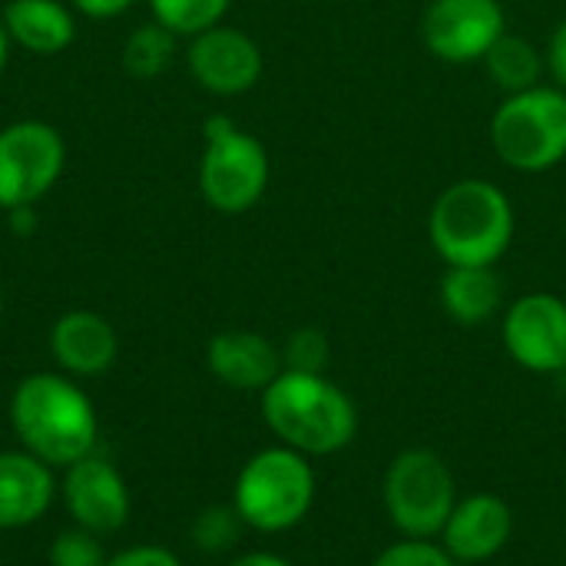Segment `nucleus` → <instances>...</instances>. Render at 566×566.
Instances as JSON below:
<instances>
[{
  "mask_svg": "<svg viewBox=\"0 0 566 566\" xmlns=\"http://www.w3.org/2000/svg\"><path fill=\"white\" fill-rule=\"evenodd\" d=\"M10 428L23 451L50 468H70L96 451L99 418L90 395L56 371L23 378L10 395Z\"/></svg>",
  "mask_w": 566,
  "mask_h": 566,
  "instance_id": "f257e3e1",
  "label": "nucleus"
},
{
  "mask_svg": "<svg viewBox=\"0 0 566 566\" xmlns=\"http://www.w3.org/2000/svg\"><path fill=\"white\" fill-rule=\"evenodd\" d=\"M262 418L285 448L305 458L335 454L358 434L355 401L325 375L282 371L262 391Z\"/></svg>",
  "mask_w": 566,
  "mask_h": 566,
  "instance_id": "f03ea898",
  "label": "nucleus"
},
{
  "mask_svg": "<svg viewBox=\"0 0 566 566\" xmlns=\"http://www.w3.org/2000/svg\"><path fill=\"white\" fill-rule=\"evenodd\" d=\"M428 232L448 265H494L514 242V206L501 186L461 179L434 199Z\"/></svg>",
  "mask_w": 566,
  "mask_h": 566,
  "instance_id": "7ed1b4c3",
  "label": "nucleus"
},
{
  "mask_svg": "<svg viewBox=\"0 0 566 566\" xmlns=\"http://www.w3.org/2000/svg\"><path fill=\"white\" fill-rule=\"evenodd\" d=\"M315 501V471L292 448H265L249 458L235 478L232 507L259 534H282L305 521Z\"/></svg>",
  "mask_w": 566,
  "mask_h": 566,
  "instance_id": "20e7f679",
  "label": "nucleus"
},
{
  "mask_svg": "<svg viewBox=\"0 0 566 566\" xmlns=\"http://www.w3.org/2000/svg\"><path fill=\"white\" fill-rule=\"evenodd\" d=\"M206 149L199 159V192L222 216L249 212L269 189L265 146L239 129L229 116H209L202 126Z\"/></svg>",
  "mask_w": 566,
  "mask_h": 566,
  "instance_id": "39448f33",
  "label": "nucleus"
},
{
  "mask_svg": "<svg viewBox=\"0 0 566 566\" xmlns=\"http://www.w3.org/2000/svg\"><path fill=\"white\" fill-rule=\"evenodd\" d=\"M497 156L521 172H544L566 159V93L534 86L507 96L491 123Z\"/></svg>",
  "mask_w": 566,
  "mask_h": 566,
  "instance_id": "423d86ee",
  "label": "nucleus"
},
{
  "mask_svg": "<svg viewBox=\"0 0 566 566\" xmlns=\"http://www.w3.org/2000/svg\"><path fill=\"white\" fill-rule=\"evenodd\" d=\"M458 504L454 474L434 451H405L385 474V507L391 524L415 541H431L444 531Z\"/></svg>",
  "mask_w": 566,
  "mask_h": 566,
  "instance_id": "0eeeda50",
  "label": "nucleus"
},
{
  "mask_svg": "<svg viewBox=\"0 0 566 566\" xmlns=\"http://www.w3.org/2000/svg\"><path fill=\"white\" fill-rule=\"evenodd\" d=\"M66 146L56 126L17 119L0 129V209L36 206L63 176Z\"/></svg>",
  "mask_w": 566,
  "mask_h": 566,
  "instance_id": "6e6552de",
  "label": "nucleus"
},
{
  "mask_svg": "<svg viewBox=\"0 0 566 566\" xmlns=\"http://www.w3.org/2000/svg\"><path fill=\"white\" fill-rule=\"evenodd\" d=\"M504 33L497 0H434L424 13V46L444 63H478Z\"/></svg>",
  "mask_w": 566,
  "mask_h": 566,
  "instance_id": "1a4fd4ad",
  "label": "nucleus"
},
{
  "mask_svg": "<svg viewBox=\"0 0 566 566\" xmlns=\"http://www.w3.org/2000/svg\"><path fill=\"white\" fill-rule=\"evenodd\" d=\"M504 345L511 358L537 375L566 368V302L551 292L517 298L504 318Z\"/></svg>",
  "mask_w": 566,
  "mask_h": 566,
  "instance_id": "9d476101",
  "label": "nucleus"
},
{
  "mask_svg": "<svg viewBox=\"0 0 566 566\" xmlns=\"http://www.w3.org/2000/svg\"><path fill=\"white\" fill-rule=\"evenodd\" d=\"M60 494L66 514L73 517V527L106 537L129 521V488L123 474L99 454H86L76 464L63 468Z\"/></svg>",
  "mask_w": 566,
  "mask_h": 566,
  "instance_id": "9b49d317",
  "label": "nucleus"
},
{
  "mask_svg": "<svg viewBox=\"0 0 566 566\" xmlns=\"http://www.w3.org/2000/svg\"><path fill=\"white\" fill-rule=\"evenodd\" d=\"M186 63L196 83L216 96H239L252 90L262 76L259 43L249 33L222 23L189 36Z\"/></svg>",
  "mask_w": 566,
  "mask_h": 566,
  "instance_id": "f8f14e48",
  "label": "nucleus"
},
{
  "mask_svg": "<svg viewBox=\"0 0 566 566\" xmlns=\"http://www.w3.org/2000/svg\"><path fill=\"white\" fill-rule=\"evenodd\" d=\"M514 534V511L497 494H471L454 504L441 537L454 564H484L497 557Z\"/></svg>",
  "mask_w": 566,
  "mask_h": 566,
  "instance_id": "ddd939ff",
  "label": "nucleus"
},
{
  "mask_svg": "<svg viewBox=\"0 0 566 566\" xmlns=\"http://www.w3.org/2000/svg\"><path fill=\"white\" fill-rule=\"evenodd\" d=\"M50 352L66 375L96 378L113 368L119 338H116V328L103 315L73 308L60 315L56 325L50 328Z\"/></svg>",
  "mask_w": 566,
  "mask_h": 566,
  "instance_id": "4468645a",
  "label": "nucleus"
},
{
  "mask_svg": "<svg viewBox=\"0 0 566 566\" xmlns=\"http://www.w3.org/2000/svg\"><path fill=\"white\" fill-rule=\"evenodd\" d=\"M56 497L53 468L30 451H0V531H20L46 517Z\"/></svg>",
  "mask_w": 566,
  "mask_h": 566,
  "instance_id": "2eb2a0df",
  "label": "nucleus"
},
{
  "mask_svg": "<svg viewBox=\"0 0 566 566\" xmlns=\"http://www.w3.org/2000/svg\"><path fill=\"white\" fill-rule=\"evenodd\" d=\"M206 365L235 391H265L282 375V352L259 332H219L206 348Z\"/></svg>",
  "mask_w": 566,
  "mask_h": 566,
  "instance_id": "dca6fc26",
  "label": "nucleus"
},
{
  "mask_svg": "<svg viewBox=\"0 0 566 566\" xmlns=\"http://www.w3.org/2000/svg\"><path fill=\"white\" fill-rule=\"evenodd\" d=\"M10 43L33 56L63 53L76 40L73 7L63 0H10L0 13Z\"/></svg>",
  "mask_w": 566,
  "mask_h": 566,
  "instance_id": "f3484780",
  "label": "nucleus"
},
{
  "mask_svg": "<svg viewBox=\"0 0 566 566\" xmlns=\"http://www.w3.org/2000/svg\"><path fill=\"white\" fill-rule=\"evenodd\" d=\"M504 289L494 265H451L441 279V305L458 325H481L501 308Z\"/></svg>",
  "mask_w": 566,
  "mask_h": 566,
  "instance_id": "a211bd4d",
  "label": "nucleus"
},
{
  "mask_svg": "<svg viewBox=\"0 0 566 566\" xmlns=\"http://www.w3.org/2000/svg\"><path fill=\"white\" fill-rule=\"evenodd\" d=\"M484 66L491 73V80L507 93H524V90H534L541 86V73H544V56L541 50L527 40V36H517V33H501L497 43L484 53Z\"/></svg>",
  "mask_w": 566,
  "mask_h": 566,
  "instance_id": "6ab92c4d",
  "label": "nucleus"
},
{
  "mask_svg": "<svg viewBox=\"0 0 566 566\" xmlns=\"http://www.w3.org/2000/svg\"><path fill=\"white\" fill-rule=\"evenodd\" d=\"M176 33L163 23H143L136 27L123 43V70L136 80H156L163 76L176 60Z\"/></svg>",
  "mask_w": 566,
  "mask_h": 566,
  "instance_id": "aec40b11",
  "label": "nucleus"
},
{
  "mask_svg": "<svg viewBox=\"0 0 566 566\" xmlns=\"http://www.w3.org/2000/svg\"><path fill=\"white\" fill-rule=\"evenodd\" d=\"M229 7L232 0H149L153 20L176 36H196L209 27H219Z\"/></svg>",
  "mask_w": 566,
  "mask_h": 566,
  "instance_id": "412c9836",
  "label": "nucleus"
},
{
  "mask_svg": "<svg viewBox=\"0 0 566 566\" xmlns=\"http://www.w3.org/2000/svg\"><path fill=\"white\" fill-rule=\"evenodd\" d=\"M242 517L235 507H226V504H216V507H206L196 524H192V544L206 554H222L229 551L239 534H242Z\"/></svg>",
  "mask_w": 566,
  "mask_h": 566,
  "instance_id": "4be33fe9",
  "label": "nucleus"
},
{
  "mask_svg": "<svg viewBox=\"0 0 566 566\" xmlns=\"http://www.w3.org/2000/svg\"><path fill=\"white\" fill-rule=\"evenodd\" d=\"M328 338L318 328H298L289 335L282 348V371H302V375H322L328 365Z\"/></svg>",
  "mask_w": 566,
  "mask_h": 566,
  "instance_id": "5701e85b",
  "label": "nucleus"
},
{
  "mask_svg": "<svg viewBox=\"0 0 566 566\" xmlns=\"http://www.w3.org/2000/svg\"><path fill=\"white\" fill-rule=\"evenodd\" d=\"M106 551L99 534L70 527L50 544V566H106Z\"/></svg>",
  "mask_w": 566,
  "mask_h": 566,
  "instance_id": "b1692460",
  "label": "nucleus"
},
{
  "mask_svg": "<svg viewBox=\"0 0 566 566\" xmlns=\"http://www.w3.org/2000/svg\"><path fill=\"white\" fill-rule=\"evenodd\" d=\"M371 566H458L454 557L431 544V541H415V537H405L401 544H391L388 551H381V557Z\"/></svg>",
  "mask_w": 566,
  "mask_h": 566,
  "instance_id": "393cba45",
  "label": "nucleus"
},
{
  "mask_svg": "<svg viewBox=\"0 0 566 566\" xmlns=\"http://www.w3.org/2000/svg\"><path fill=\"white\" fill-rule=\"evenodd\" d=\"M106 566H182L179 557L166 547H156V544H139V547H129V551H119L116 557H109Z\"/></svg>",
  "mask_w": 566,
  "mask_h": 566,
  "instance_id": "a878e982",
  "label": "nucleus"
},
{
  "mask_svg": "<svg viewBox=\"0 0 566 566\" xmlns=\"http://www.w3.org/2000/svg\"><path fill=\"white\" fill-rule=\"evenodd\" d=\"M73 10H80L83 17H93V20H113L119 13H126L136 0H66Z\"/></svg>",
  "mask_w": 566,
  "mask_h": 566,
  "instance_id": "bb28decb",
  "label": "nucleus"
},
{
  "mask_svg": "<svg viewBox=\"0 0 566 566\" xmlns=\"http://www.w3.org/2000/svg\"><path fill=\"white\" fill-rule=\"evenodd\" d=\"M547 70L557 80V86L566 93V20L554 30L551 46H547Z\"/></svg>",
  "mask_w": 566,
  "mask_h": 566,
  "instance_id": "cd10ccee",
  "label": "nucleus"
},
{
  "mask_svg": "<svg viewBox=\"0 0 566 566\" xmlns=\"http://www.w3.org/2000/svg\"><path fill=\"white\" fill-rule=\"evenodd\" d=\"M10 216V232H17V235H23V239H30L33 232H36V212H33V206H20V209H10L7 212Z\"/></svg>",
  "mask_w": 566,
  "mask_h": 566,
  "instance_id": "c85d7f7f",
  "label": "nucleus"
},
{
  "mask_svg": "<svg viewBox=\"0 0 566 566\" xmlns=\"http://www.w3.org/2000/svg\"><path fill=\"white\" fill-rule=\"evenodd\" d=\"M229 566H292L289 560L275 557V554H245L239 560H232Z\"/></svg>",
  "mask_w": 566,
  "mask_h": 566,
  "instance_id": "c756f323",
  "label": "nucleus"
},
{
  "mask_svg": "<svg viewBox=\"0 0 566 566\" xmlns=\"http://www.w3.org/2000/svg\"><path fill=\"white\" fill-rule=\"evenodd\" d=\"M7 56H10V36H7V27H3V20H0V76H3V70H7Z\"/></svg>",
  "mask_w": 566,
  "mask_h": 566,
  "instance_id": "7c9ffc66",
  "label": "nucleus"
},
{
  "mask_svg": "<svg viewBox=\"0 0 566 566\" xmlns=\"http://www.w3.org/2000/svg\"><path fill=\"white\" fill-rule=\"evenodd\" d=\"M0 315H3V292H0Z\"/></svg>",
  "mask_w": 566,
  "mask_h": 566,
  "instance_id": "2f4dec72",
  "label": "nucleus"
}]
</instances>
